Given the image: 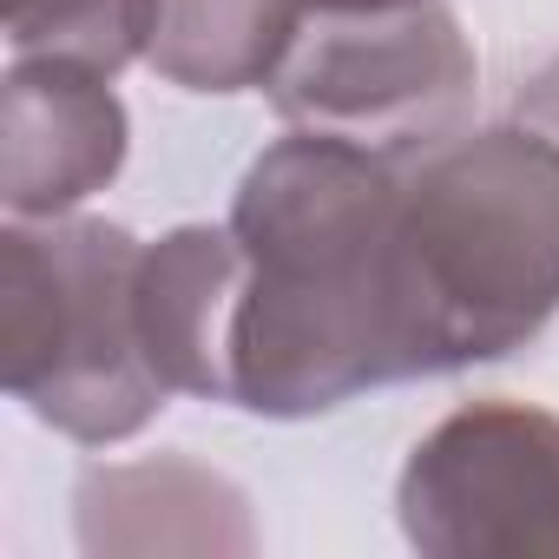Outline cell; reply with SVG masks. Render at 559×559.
<instances>
[{"label":"cell","instance_id":"cell-1","mask_svg":"<svg viewBox=\"0 0 559 559\" xmlns=\"http://www.w3.org/2000/svg\"><path fill=\"white\" fill-rule=\"evenodd\" d=\"M402 165L290 126L243 171L230 204V408L304 421L428 376L402 270Z\"/></svg>","mask_w":559,"mask_h":559},{"label":"cell","instance_id":"cell-2","mask_svg":"<svg viewBox=\"0 0 559 559\" xmlns=\"http://www.w3.org/2000/svg\"><path fill=\"white\" fill-rule=\"evenodd\" d=\"M402 270L428 376L500 362L559 310V126L513 99L402 165Z\"/></svg>","mask_w":559,"mask_h":559},{"label":"cell","instance_id":"cell-3","mask_svg":"<svg viewBox=\"0 0 559 559\" xmlns=\"http://www.w3.org/2000/svg\"><path fill=\"white\" fill-rule=\"evenodd\" d=\"M139 257L126 224L73 211L0 230V376L80 448L132 441L171 395L139 336Z\"/></svg>","mask_w":559,"mask_h":559},{"label":"cell","instance_id":"cell-4","mask_svg":"<svg viewBox=\"0 0 559 559\" xmlns=\"http://www.w3.org/2000/svg\"><path fill=\"white\" fill-rule=\"evenodd\" d=\"M474 99V47L448 0L304 14L297 47L270 80L284 126L336 132L389 158H421L454 139Z\"/></svg>","mask_w":559,"mask_h":559},{"label":"cell","instance_id":"cell-5","mask_svg":"<svg viewBox=\"0 0 559 559\" xmlns=\"http://www.w3.org/2000/svg\"><path fill=\"white\" fill-rule=\"evenodd\" d=\"M395 513L428 559L559 552V415L533 402L454 408L415 441Z\"/></svg>","mask_w":559,"mask_h":559},{"label":"cell","instance_id":"cell-6","mask_svg":"<svg viewBox=\"0 0 559 559\" xmlns=\"http://www.w3.org/2000/svg\"><path fill=\"white\" fill-rule=\"evenodd\" d=\"M132 119L106 73L21 60L0 80V204L8 217H67L126 165Z\"/></svg>","mask_w":559,"mask_h":559},{"label":"cell","instance_id":"cell-7","mask_svg":"<svg viewBox=\"0 0 559 559\" xmlns=\"http://www.w3.org/2000/svg\"><path fill=\"white\" fill-rule=\"evenodd\" d=\"M230 304L237 237L230 224H178L139 257V336L171 395L230 402Z\"/></svg>","mask_w":559,"mask_h":559},{"label":"cell","instance_id":"cell-8","mask_svg":"<svg viewBox=\"0 0 559 559\" xmlns=\"http://www.w3.org/2000/svg\"><path fill=\"white\" fill-rule=\"evenodd\" d=\"M80 546L86 552H250V513L224 474L178 454L93 467L80 480Z\"/></svg>","mask_w":559,"mask_h":559},{"label":"cell","instance_id":"cell-9","mask_svg":"<svg viewBox=\"0 0 559 559\" xmlns=\"http://www.w3.org/2000/svg\"><path fill=\"white\" fill-rule=\"evenodd\" d=\"M304 0H158L145 60L185 93L270 86L297 47Z\"/></svg>","mask_w":559,"mask_h":559},{"label":"cell","instance_id":"cell-10","mask_svg":"<svg viewBox=\"0 0 559 559\" xmlns=\"http://www.w3.org/2000/svg\"><path fill=\"white\" fill-rule=\"evenodd\" d=\"M158 0H14L8 47L21 60H73L119 80L152 47Z\"/></svg>","mask_w":559,"mask_h":559},{"label":"cell","instance_id":"cell-11","mask_svg":"<svg viewBox=\"0 0 559 559\" xmlns=\"http://www.w3.org/2000/svg\"><path fill=\"white\" fill-rule=\"evenodd\" d=\"M343 8H395V0H304V14H343Z\"/></svg>","mask_w":559,"mask_h":559},{"label":"cell","instance_id":"cell-12","mask_svg":"<svg viewBox=\"0 0 559 559\" xmlns=\"http://www.w3.org/2000/svg\"><path fill=\"white\" fill-rule=\"evenodd\" d=\"M8 8H14V0H8Z\"/></svg>","mask_w":559,"mask_h":559}]
</instances>
